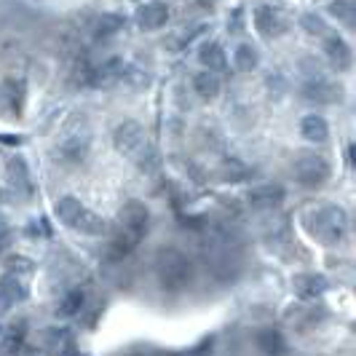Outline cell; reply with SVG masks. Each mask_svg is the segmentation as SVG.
<instances>
[{
  "label": "cell",
  "instance_id": "cell-5",
  "mask_svg": "<svg viewBox=\"0 0 356 356\" xmlns=\"http://www.w3.org/2000/svg\"><path fill=\"white\" fill-rule=\"evenodd\" d=\"M330 175H332V166L319 153H300L295 159V177L305 188H321Z\"/></svg>",
  "mask_w": 356,
  "mask_h": 356
},
{
  "label": "cell",
  "instance_id": "cell-30",
  "mask_svg": "<svg viewBox=\"0 0 356 356\" xmlns=\"http://www.w3.org/2000/svg\"><path fill=\"white\" fill-rule=\"evenodd\" d=\"M22 348V335L14 332V335H6L3 343H0V354L3 356H17V351Z\"/></svg>",
  "mask_w": 356,
  "mask_h": 356
},
{
  "label": "cell",
  "instance_id": "cell-28",
  "mask_svg": "<svg viewBox=\"0 0 356 356\" xmlns=\"http://www.w3.org/2000/svg\"><path fill=\"white\" fill-rule=\"evenodd\" d=\"M300 24H303V30L308 33V35H327V24H324V19L316 17L314 11H308V14H303V19H300Z\"/></svg>",
  "mask_w": 356,
  "mask_h": 356
},
{
  "label": "cell",
  "instance_id": "cell-12",
  "mask_svg": "<svg viewBox=\"0 0 356 356\" xmlns=\"http://www.w3.org/2000/svg\"><path fill=\"white\" fill-rule=\"evenodd\" d=\"M27 298V286L19 276H11L6 273L0 279V314H8L17 303H22Z\"/></svg>",
  "mask_w": 356,
  "mask_h": 356
},
{
  "label": "cell",
  "instance_id": "cell-26",
  "mask_svg": "<svg viewBox=\"0 0 356 356\" xmlns=\"http://www.w3.org/2000/svg\"><path fill=\"white\" fill-rule=\"evenodd\" d=\"M222 177L228 179V182H241V179L250 177V169H247L238 159H231L222 163Z\"/></svg>",
  "mask_w": 356,
  "mask_h": 356
},
{
  "label": "cell",
  "instance_id": "cell-32",
  "mask_svg": "<svg viewBox=\"0 0 356 356\" xmlns=\"http://www.w3.org/2000/svg\"><path fill=\"white\" fill-rule=\"evenodd\" d=\"M8 241H11V228H8V222L0 217V250L8 247Z\"/></svg>",
  "mask_w": 356,
  "mask_h": 356
},
{
  "label": "cell",
  "instance_id": "cell-25",
  "mask_svg": "<svg viewBox=\"0 0 356 356\" xmlns=\"http://www.w3.org/2000/svg\"><path fill=\"white\" fill-rule=\"evenodd\" d=\"M330 17L338 19L340 24H346V27L351 30V27H354V19H356L354 0H332V3H330Z\"/></svg>",
  "mask_w": 356,
  "mask_h": 356
},
{
  "label": "cell",
  "instance_id": "cell-16",
  "mask_svg": "<svg viewBox=\"0 0 356 356\" xmlns=\"http://www.w3.org/2000/svg\"><path fill=\"white\" fill-rule=\"evenodd\" d=\"M72 231L83 233V236H105L110 228H107L105 217H99L97 212H91V209H86V207H83V212L78 214V220H75Z\"/></svg>",
  "mask_w": 356,
  "mask_h": 356
},
{
  "label": "cell",
  "instance_id": "cell-8",
  "mask_svg": "<svg viewBox=\"0 0 356 356\" xmlns=\"http://www.w3.org/2000/svg\"><path fill=\"white\" fill-rule=\"evenodd\" d=\"M303 97L308 102H316V105H335L343 97V89L338 83L327 81L324 75H316V78H308V83L303 86Z\"/></svg>",
  "mask_w": 356,
  "mask_h": 356
},
{
  "label": "cell",
  "instance_id": "cell-11",
  "mask_svg": "<svg viewBox=\"0 0 356 356\" xmlns=\"http://www.w3.org/2000/svg\"><path fill=\"white\" fill-rule=\"evenodd\" d=\"M292 289H295L298 298L314 300V298H321V295L330 289V282H327V276H321V273H298V276L292 279Z\"/></svg>",
  "mask_w": 356,
  "mask_h": 356
},
{
  "label": "cell",
  "instance_id": "cell-15",
  "mask_svg": "<svg viewBox=\"0 0 356 356\" xmlns=\"http://www.w3.org/2000/svg\"><path fill=\"white\" fill-rule=\"evenodd\" d=\"M137 22L143 30H159L169 22V6L166 3H145L143 8L137 11Z\"/></svg>",
  "mask_w": 356,
  "mask_h": 356
},
{
  "label": "cell",
  "instance_id": "cell-10",
  "mask_svg": "<svg viewBox=\"0 0 356 356\" xmlns=\"http://www.w3.org/2000/svg\"><path fill=\"white\" fill-rule=\"evenodd\" d=\"M89 153V137H81V134H70L65 137L59 147H56V161L65 163V166H78L86 161Z\"/></svg>",
  "mask_w": 356,
  "mask_h": 356
},
{
  "label": "cell",
  "instance_id": "cell-24",
  "mask_svg": "<svg viewBox=\"0 0 356 356\" xmlns=\"http://www.w3.org/2000/svg\"><path fill=\"white\" fill-rule=\"evenodd\" d=\"M83 300H86V295H83V289H70L59 305H56V314L59 316H75V314H81V308H83Z\"/></svg>",
  "mask_w": 356,
  "mask_h": 356
},
{
  "label": "cell",
  "instance_id": "cell-27",
  "mask_svg": "<svg viewBox=\"0 0 356 356\" xmlns=\"http://www.w3.org/2000/svg\"><path fill=\"white\" fill-rule=\"evenodd\" d=\"M124 27V22H121V17H115V14H102L99 17V22H97V35H115L118 30Z\"/></svg>",
  "mask_w": 356,
  "mask_h": 356
},
{
  "label": "cell",
  "instance_id": "cell-3",
  "mask_svg": "<svg viewBox=\"0 0 356 356\" xmlns=\"http://www.w3.org/2000/svg\"><path fill=\"white\" fill-rule=\"evenodd\" d=\"M303 222H305V228H308V233H311L316 241L327 244V247L338 244L340 238L346 236V231H348V214H346V209L338 207V204L314 207L311 212H305Z\"/></svg>",
  "mask_w": 356,
  "mask_h": 356
},
{
  "label": "cell",
  "instance_id": "cell-29",
  "mask_svg": "<svg viewBox=\"0 0 356 356\" xmlns=\"http://www.w3.org/2000/svg\"><path fill=\"white\" fill-rule=\"evenodd\" d=\"M33 270V263L27 257H8L6 260V273L11 276H19V273H30Z\"/></svg>",
  "mask_w": 356,
  "mask_h": 356
},
{
  "label": "cell",
  "instance_id": "cell-1",
  "mask_svg": "<svg viewBox=\"0 0 356 356\" xmlns=\"http://www.w3.org/2000/svg\"><path fill=\"white\" fill-rule=\"evenodd\" d=\"M147 225H150L147 207L143 201H129L118 214V225H115L113 241H110V254L113 257H126L145 238Z\"/></svg>",
  "mask_w": 356,
  "mask_h": 356
},
{
  "label": "cell",
  "instance_id": "cell-23",
  "mask_svg": "<svg viewBox=\"0 0 356 356\" xmlns=\"http://www.w3.org/2000/svg\"><path fill=\"white\" fill-rule=\"evenodd\" d=\"M233 65H236V70L252 72L260 65V54H257V49L250 46V43H241V46L233 51Z\"/></svg>",
  "mask_w": 356,
  "mask_h": 356
},
{
  "label": "cell",
  "instance_id": "cell-4",
  "mask_svg": "<svg viewBox=\"0 0 356 356\" xmlns=\"http://www.w3.org/2000/svg\"><path fill=\"white\" fill-rule=\"evenodd\" d=\"M204 260H207V268L212 270V276H217L220 282H231L241 270V257H238L236 244L222 236H214L204 247Z\"/></svg>",
  "mask_w": 356,
  "mask_h": 356
},
{
  "label": "cell",
  "instance_id": "cell-7",
  "mask_svg": "<svg viewBox=\"0 0 356 356\" xmlns=\"http://www.w3.org/2000/svg\"><path fill=\"white\" fill-rule=\"evenodd\" d=\"M6 182H8V188H11L19 198L33 196V177H30L27 161L19 159V156L6 161Z\"/></svg>",
  "mask_w": 356,
  "mask_h": 356
},
{
  "label": "cell",
  "instance_id": "cell-19",
  "mask_svg": "<svg viewBox=\"0 0 356 356\" xmlns=\"http://www.w3.org/2000/svg\"><path fill=\"white\" fill-rule=\"evenodd\" d=\"M257 348L266 356H284L286 340L279 330L268 327V330H260V332H257Z\"/></svg>",
  "mask_w": 356,
  "mask_h": 356
},
{
  "label": "cell",
  "instance_id": "cell-33",
  "mask_svg": "<svg viewBox=\"0 0 356 356\" xmlns=\"http://www.w3.org/2000/svg\"><path fill=\"white\" fill-rule=\"evenodd\" d=\"M238 27H241V11H236V19H233V33H238Z\"/></svg>",
  "mask_w": 356,
  "mask_h": 356
},
{
  "label": "cell",
  "instance_id": "cell-13",
  "mask_svg": "<svg viewBox=\"0 0 356 356\" xmlns=\"http://www.w3.org/2000/svg\"><path fill=\"white\" fill-rule=\"evenodd\" d=\"M254 27L266 40H273V38H279L284 33V22H282L279 11L273 6H260L254 11Z\"/></svg>",
  "mask_w": 356,
  "mask_h": 356
},
{
  "label": "cell",
  "instance_id": "cell-34",
  "mask_svg": "<svg viewBox=\"0 0 356 356\" xmlns=\"http://www.w3.org/2000/svg\"><path fill=\"white\" fill-rule=\"evenodd\" d=\"M0 201H3V191H0Z\"/></svg>",
  "mask_w": 356,
  "mask_h": 356
},
{
  "label": "cell",
  "instance_id": "cell-20",
  "mask_svg": "<svg viewBox=\"0 0 356 356\" xmlns=\"http://www.w3.org/2000/svg\"><path fill=\"white\" fill-rule=\"evenodd\" d=\"M81 212H83V204H81L75 196H62L56 204H54V214H56V220H59L62 225H67V228L75 225V220H78V214Z\"/></svg>",
  "mask_w": 356,
  "mask_h": 356
},
{
  "label": "cell",
  "instance_id": "cell-2",
  "mask_svg": "<svg viewBox=\"0 0 356 356\" xmlns=\"http://www.w3.org/2000/svg\"><path fill=\"white\" fill-rule=\"evenodd\" d=\"M196 268L191 263V257L185 252L175 247H163L156 254V279L163 292H182L193 284Z\"/></svg>",
  "mask_w": 356,
  "mask_h": 356
},
{
  "label": "cell",
  "instance_id": "cell-18",
  "mask_svg": "<svg viewBox=\"0 0 356 356\" xmlns=\"http://www.w3.org/2000/svg\"><path fill=\"white\" fill-rule=\"evenodd\" d=\"M300 134H303L308 143H327V137H330V124L324 121V115L311 113V115H305L303 121H300Z\"/></svg>",
  "mask_w": 356,
  "mask_h": 356
},
{
  "label": "cell",
  "instance_id": "cell-31",
  "mask_svg": "<svg viewBox=\"0 0 356 356\" xmlns=\"http://www.w3.org/2000/svg\"><path fill=\"white\" fill-rule=\"evenodd\" d=\"M212 343H214V338L212 335H207L196 348H191V351H185V354H179V356H207L209 354V348H212Z\"/></svg>",
  "mask_w": 356,
  "mask_h": 356
},
{
  "label": "cell",
  "instance_id": "cell-9",
  "mask_svg": "<svg viewBox=\"0 0 356 356\" xmlns=\"http://www.w3.org/2000/svg\"><path fill=\"white\" fill-rule=\"evenodd\" d=\"M284 201V188L282 185H273V182H266V185H254L250 193H247V204L257 212H268V209H276L282 207Z\"/></svg>",
  "mask_w": 356,
  "mask_h": 356
},
{
  "label": "cell",
  "instance_id": "cell-17",
  "mask_svg": "<svg viewBox=\"0 0 356 356\" xmlns=\"http://www.w3.org/2000/svg\"><path fill=\"white\" fill-rule=\"evenodd\" d=\"M198 59H201V65H204V70L209 72H217L225 70V65H228V56H225V49L220 46V43H204L201 46V51H198Z\"/></svg>",
  "mask_w": 356,
  "mask_h": 356
},
{
  "label": "cell",
  "instance_id": "cell-6",
  "mask_svg": "<svg viewBox=\"0 0 356 356\" xmlns=\"http://www.w3.org/2000/svg\"><path fill=\"white\" fill-rule=\"evenodd\" d=\"M113 145L115 150L126 156V159H140L145 150H147V143H145V129L137 121H124V124L115 126L113 131Z\"/></svg>",
  "mask_w": 356,
  "mask_h": 356
},
{
  "label": "cell",
  "instance_id": "cell-22",
  "mask_svg": "<svg viewBox=\"0 0 356 356\" xmlns=\"http://www.w3.org/2000/svg\"><path fill=\"white\" fill-rule=\"evenodd\" d=\"M43 346H46L51 354L62 356L72 348V338L67 330H46V332H43Z\"/></svg>",
  "mask_w": 356,
  "mask_h": 356
},
{
  "label": "cell",
  "instance_id": "cell-21",
  "mask_svg": "<svg viewBox=\"0 0 356 356\" xmlns=\"http://www.w3.org/2000/svg\"><path fill=\"white\" fill-rule=\"evenodd\" d=\"M220 86H222V83H220V78L209 70H201V72L193 75V89H196L198 97H201V99H207V102L220 94Z\"/></svg>",
  "mask_w": 356,
  "mask_h": 356
},
{
  "label": "cell",
  "instance_id": "cell-14",
  "mask_svg": "<svg viewBox=\"0 0 356 356\" xmlns=\"http://www.w3.org/2000/svg\"><path fill=\"white\" fill-rule=\"evenodd\" d=\"M324 54H327V62L332 65V70H338V72L351 70L354 54H351V46H348L343 38H330L327 46H324Z\"/></svg>",
  "mask_w": 356,
  "mask_h": 356
}]
</instances>
